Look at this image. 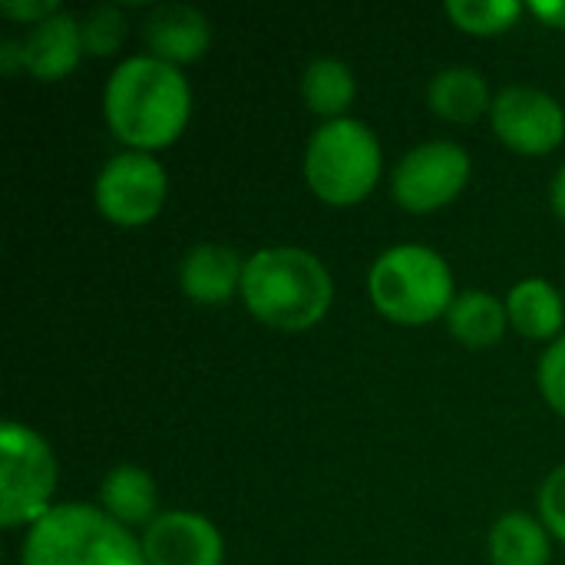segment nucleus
Listing matches in <instances>:
<instances>
[{"label":"nucleus","mask_w":565,"mask_h":565,"mask_svg":"<svg viewBox=\"0 0 565 565\" xmlns=\"http://www.w3.org/2000/svg\"><path fill=\"white\" fill-rule=\"evenodd\" d=\"M427 103L440 119L467 126L477 122L483 113L490 116L493 93L477 66H444L427 83Z\"/></svg>","instance_id":"2eb2a0df"},{"label":"nucleus","mask_w":565,"mask_h":565,"mask_svg":"<svg viewBox=\"0 0 565 565\" xmlns=\"http://www.w3.org/2000/svg\"><path fill=\"white\" fill-rule=\"evenodd\" d=\"M371 305L394 324L420 328L447 318L457 288L447 258L427 245H394L381 252L367 271Z\"/></svg>","instance_id":"20e7f679"},{"label":"nucleus","mask_w":565,"mask_h":565,"mask_svg":"<svg viewBox=\"0 0 565 565\" xmlns=\"http://www.w3.org/2000/svg\"><path fill=\"white\" fill-rule=\"evenodd\" d=\"M470 152L454 139H427L407 149L391 175V195L404 212L427 215L450 205L470 182Z\"/></svg>","instance_id":"6e6552de"},{"label":"nucleus","mask_w":565,"mask_h":565,"mask_svg":"<svg viewBox=\"0 0 565 565\" xmlns=\"http://www.w3.org/2000/svg\"><path fill=\"white\" fill-rule=\"evenodd\" d=\"M444 321H447L450 334L470 351H487V348L500 344L507 328H510L507 301L497 298L493 291H483V288L457 291Z\"/></svg>","instance_id":"f3484780"},{"label":"nucleus","mask_w":565,"mask_h":565,"mask_svg":"<svg viewBox=\"0 0 565 565\" xmlns=\"http://www.w3.org/2000/svg\"><path fill=\"white\" fill-rule=\"evenodd\" d=\"M301 96H305V106L324 122L341 119L348 116V106L358 96L354 70L338 56H315L308 60L301 73Z\"/></svg>","instance_id":"6ab92c4d"},{"label":"nucleus","mask_w":565,"mask_h":565,"mask_svg":"<svg viewBox=\"0 0 565 565\" xmlns=\"http://www.w3.org/2000/svg\"><path fill=\"white\" fill-rule=\"evenodd\" d=\"M490 126L497 139L520 156H550L565 139V109L553 93L513 83L493 93Z\"/></svg>","instance_id":"1a4fd4ad"},{"label":"nucleus","mask_w":565,"mask_h":565,"mask_svg":"<svg viewBox=\"0 0 565 565\" xmlns=\"http://www.w3.org/2000/svg\"><path fill=\"white\" fill-rule=\"evenodd\" d=\"M510 328L530 341H556L565 324L563 291L546 278H523L507 291Z\"/></svg>","instance_id":"dca6fc26"},{"label":"nucleus","mask_w":565,"mask_h":565,"mask_svg":"<svg viewBox=\"0 0 565 565\" xmlns=\"http://www.w3.org/2000/svg\"><path fill=\"white\" fill-rule=\"evenodd\" d=\"M520 0H447L444 13L450 23L470 36H497L507 33L523 17Z\"/></svg>","instance_id":"aec40b11"},{"label":"nucleus","mask_w":565,"mask_h":565,"mask_svg":"<svg viewBox=\"0 0 565 565\" xmlns=\"http://www.w3.org/2000/svg\"><path fill=\"white\" fill-rule=\"evenodd\" d=\"M242 301L268 328L308 331L331 311L334 281L308 248L271 245L245 258Z\"/></svg>","instance_id":"f03ea898"},{"label":"nucleus","mask_w":565,"mask_h":565,"mask_svg":"<svg viewBox=\"0 0 565 565\" xmlns=\"http://www.w3.org/2000/svg\"><path fill=\"white\" fill-rule=\"evenodd\" d=\"M530 13L540 17L546 26H559L565 30V0H533Z\"/></svg>","instance_id":"393cba45"},{"label":"nucleus","mask_w":565,"mask_h":565,"mask_svg":"<svg viewBox=\"0 0 565 565\" xmlns=\"http://www.w3.org/2000/svg\"><path fill=\"white\" fill-rule=\"evenodd\" d=\"M20 43H23V70L40 83H56L70 76L79 66V56L86 53L79 20L66 10L30 26Z\"/></svg>","instance_id":"ddd939ff"},{"label":"nucleus","mask_w":565,"mask_h":565,"mask_svg":"<svg viewBox=\"0 0 565 565\" xmlns=\"http://www.w3.org/2000/svg\"><path fill=\"white\" fill-rule=\"evenodd\" d=\"M536 516L543 520V526L550 530V536H556L565 543V463H559L540 487L536 497Z\"/></svg>","instance_id":"5701e85b"},{"label":"nucleus","mask_w":565,"mask_h":565,"mask_svg":"<svg viewBox=\"0 0 565 565\" xmlns=\"http://www.w3.org/2000/svg\"><path fill=\"white\" fill-rule=\"evenodd\" d=\"M20 565H149L132 530L99 503H56L36 520L20 546Z\"/></svg>","instance_id":"7ed1b4c3"},{"label":"nucleus","mask_w":565,"mask_h":565,"mask_svg":"<svg viewBox=\"0 0 565 565\" xmlns=\"http://www.w3.org/2000/svg\"><path fill=\"white\" fill-rule=\"evenodd\" d=\"M60 10H63L60 0H0V17L26 23V26H36L40 20H46Z\"/></svg>","instance_id":"b1692460"},{"label":"nucleus","mask_w":565,"mask_h":565,"mask_svg":"<svg viewBox=\"0 0 565 565\" xmlns=\"http://www.w3.org/2000/svg\"><path fill=\"white\" fill-rule=\"evenodd\" d=\"M245 258L218 242L192 245L179 262V288L199 305H225L242 295Z\"/></svg>","instance_id":"f8f14e48"},{"label":"nucleus","mask_w":565,"mask_h":565,"mask_svg":"<svg viewBox=\"0 0 565 565\" xmlns=\"http://www.w3.org/2000/svg\"><path fill=\"white\" fill-rule=\"evenodd\" d=\"M79 33H83V50L89 56H113L122 50L129 36V20L119 3H96L93 10L83 13Z\"/></svg>","instance_id":"412c9836"},{"label":"nucleus","mask_w":565,"mask_h":565,"mask_svg":"<svg viewBox=\"0 0 565 565\" xmlns=\"http://www.w3.org/2000/svg\"><path fill=\"white\" fill-rule=\"evenodd\" d=\"M550 205H553L556 218H563L565 222V162L556 169V175H553V182H550Z\"/></svg>","instance_id":"bb28decb"},{"label":"nucleus","mask_w":565,"mask_h":565,"mask_svg":"<svg viewBox=\"0 0 565 565\" xmlns=\"http://www.w3.org/2000/svg\"><path fill=\"white\" fill-rule=\"evenodd\" d=\"M169 195L166 166L152 152L122 149L103 162L93 182L96 212L122 228H139L152 222Z\"/></svg>","instance_id":"0eeeda50"},{"label":"nucleus","mask_w":565,"mask_h":565,"mask_svg":"<svg viewBox=\"0 0 565 565\" xmlns=\"http://www.w3.org/2000/svg\"><path fill=\"white\" fill-rule=\"evenodd\" d=\"M99 510L126 530H146L159 516V487L152 473L136 463L113 467L99 483Z\"/></svg>","instance_id":"4468645a"},{"label":"nucleus","mask_w":565,"mask_h":565,"mask_svg":"<svg viewBox=\"0 0 565 565\" xmlns=\"http://www.w3.org/2000/svg\"><path fill=\"white\" fill-rule=\"evenodd\" d=\"M490 563L493 565H550L553 536L540 516L513 510L503 513L490 530Z\"/></svg>","instance_id":"a211bd4d"},{"label":"nucleus","mask_w":565,"mask_h":565,"mask_svg":"<svg viewBox=\"0 0 565 565\" xmlns=\"http://www.w3.org/2000/svg\"><path fill=\"white\" fill-rule=\"evenodd\" d=\"M0 70L7 76H13V73L23 70V43L20 40H3L0 43Z\"/></svg>","instance_id":"a878e982"},{"label":"nucleus","mask_w":565,"mask_h":565,"mask_svg":"<svg viewBox=\"0 0 565 565\" xmlns=\"http://www.w3.org/2000/svg\"><path fill=\"white\" fill-rule=\"evenodd\" d=\"M149 565H222L225 540L218 526L189 510H162L139 536Z\"/></svg>","instance_id":"9d476101"},{"label":"nucleus","mask_w":565,"mask_h":565,"mask_svg":"<svg viewBox=\"0 0 565 565\" xmlns=\"http://www.w3.org/2000/svg\"><path fill=\"white\" fill-rule=\"evenodd\" d=\"M384 172L377 132L354 116L321 122L305 146V182L328 205L364 202Z\"/></svg>","instance_id":"39448f33"},{"label":"nucleus","mask_w":565,"mask_h":565,"mask_svg":"<svg viewBox=\"0 0 565 565\" xmlns=\"http://www.w3.org/2000/svg\"><path fill=\"white\" fill-rule=\"evenodd\" d=\"M192 116V86L179 66L152 53L126 56L103 86V119L109 132L139 152L172 146Z\"/></svg>","instance_id":"f257e3e1"},{"label":"nucleus","mask_w":565,"mask_h":565,"mask_svg":"<svg viewBox=\"0 0 565 565\" xmlns=\"http://www.w3.org/2000/svg\"><path fill=\"white\" fill-rule=\"evenodd\" d=\"M536 381H540V394L543 401L565 417V338H556L536 364Z\"/></svg>","instance_id":"4be33fe9"},{"label":"nucleus","mask_w":565,"mask_h":565,"mask_svg":"<svg viewBox=\"0 0 565 565\" xmlns=\"http://www.w3.org/2000/svg\"><path fill=\"white\" fill-rule=\"evenodd\" d=\"M53 447L26 424L3 420L0 427V523L7 530L33 526L53 510L56 493Z\"/></svg>","instance_id":"423d86ee"},{"label":"nucleus","mask_w":565,"mask_h":565,"mask_svg":"<svg viewBox=\"0 0 565 565\" xmlns=\"http://www.w3.org/2000/svg\"><path fill=\"white\" fill-rule=\"evenodd\" d=\"M149 53L172 66H189L205 56L212 43V20L192 3H159L142 20Z\"/></svg>","instance_id":"9b49d317"}]
</instances>
